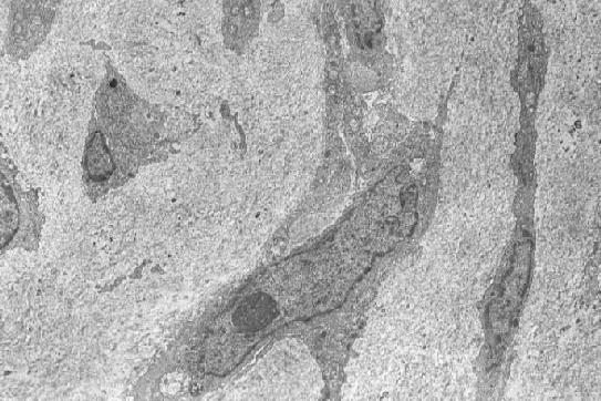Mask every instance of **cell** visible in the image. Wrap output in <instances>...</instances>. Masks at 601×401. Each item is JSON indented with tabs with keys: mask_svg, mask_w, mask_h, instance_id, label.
Returning <instances> with one entry per match:
<instances>
[{
	"mask_svg": "<svg viewBox=\"0 0 601 401\" xmlns=\"http://www.w3.org/2000/svg\"><path fill=\"white\" fill-rule=\"evenodd\" d=\"M1 248L34 250L39 244L42 216L34 193L23 192L10 166L2 164Z\"/></svg>",
	"mask_w": 601,
	"mask_h": 401,
	"instance_id": "6da1fadb",
	"label": "cell"
}]
</instances>
